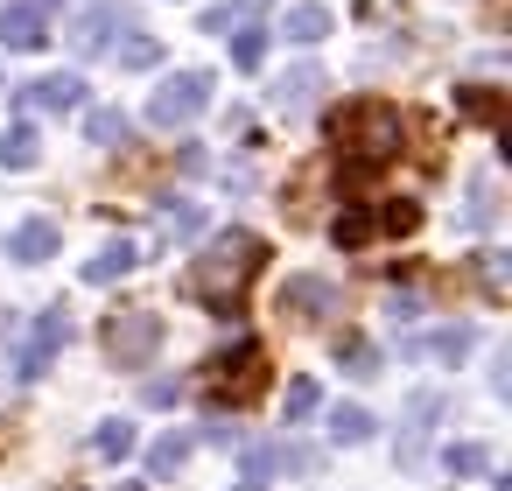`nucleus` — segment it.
Segmentation results:
<instances>
[{
    "instance_id": "nucleus-15",
    "label": "nucleus",
    "mask_w": 512,
    "mask_h": 491,
    "mask_svg": "<svg viewBox=\"0 0 512 491\" xmlns=\"http://www.w3.org/2000/svg\"><path fill=\"white\" fill-rule=\"evenodd\" d=\"M155 225H162V239H197L204 232V204L197 197H162L155 204Z\"/></svg>"
},
{
    "instance_id": "nucleus-11",
    "label": "nucleus",
    "mask_w": 512,
    "mask_h": 491,
    "mask_svg": "<svg viewBox=\"0 0 512 491\" xmlns=\"http://www.w3.org/2000/svg\"><path fill=\"white\" fill-rule=\"evenodd\" d=\"M470 351V323H449V330H421V337H400V358H442L456 365Z\"/></svg>"
},
{
    "instance_id": "nucleus-30",
    "label": "nucleus",
    "mask_w": 512,
    "mask_h": 491,
    "mask_svg": "<svg viewBox=\"0 0 512 491\" xmlns=\"http://www.w3.org/2000/svg\"><path fill=\"white\" fill-rule=\"evenodd\" d=\"M239 449H246V477H239V484H246V491H267V477H274V449H260V442H239Z\"/></svg>"
},
{
    "instance_id": "nucleus-29",
    "label": "nucleus",
    "mask_w": 512,
    "mask_h": 491,
    "mask_svg": "<svg viewBox=\"0 0 512 491\" xmlns=\"http://www.w3.org/2000/svg\"><path fill=\"white\" fill-rule=\"evenodd\" d=\"M274 470H295V477H316V470H323V456H316L309 442H281V449H274Z\"/></svg>"
},
{
    "instance_id": "nucleus-33",
    "label": "nucleus",
    "mask_w": 512,
    "mask_h": 491,
    "mask_svg": "<svg viewBox=\"0 0 512 491\" xmlns=\"http://www.w3.org/2000/svg\"><path fill=\"white\" fill-rule=\"evenodd\" d=\"M204 442H211V449H239V442H246V428H239V421H225V414H211V421H204Z\"/></svg>"
},
{
    "instance_id": "nucleus-6",
    "label": "nucleus",
    "mask_w": 512,
    "mask_h": 491,
    "mask_svg": "<svg viewBox=\"0 0 512 491\" xmlns=\"http://www.w3.org/2000/svg\"><path fill=\"white\" fill-rule=\"evenodd\" d=\"M15 99H22L29 113H78V106H85V78H78V71H50V78L22 85Z\"/></svg>"
},
{
    "instance_id": "nucleus-13",
    "label": "nucleus",
    "mask_w": 512,
    "mask_h": 491,
    "mask_svg": "<svg viewBox=\"0 0 512 491\" xmlns=\"http://www.w3.org/2000/svg\"><path fill=\"white\" fill-rule=\"evenodd\" d=\"M323 85H330V78H323L316 64H295L288 78H274V106H281V113H309Z\"/></svg>"
},
{
    "instance_id": "nucleus-7",
    "label": "nucleus",
    "mask_w": 512,
    "mask_h": 491,
    "mask_svg": "<svg viewBox=\"0 0 512 491\" xmlns=\"http://www.w3.org/2000/svg\"><path fill=\"white\" fill-rule=\"evenodd\" d=\"M57 246H64L57 218H22V225L8 232V260H15V267H50Z\"/></svg>"
},
{
    "instance_id": "nucleus-3",
    "label": "nucleus",
    "mask_w": 512,
    "mask_h": 491,
    "mask_svg": "<svg viewBox=\"0 0 512 491\" xmlns=\"http://www.w3.org/2000/svg\"><path fill=\"white\" fill-rule=\"evenodd\" d=\"M155 351H162V316H155V309H120V316H106V358H113L120 372H141Z\"/></svg>"
},
{
    "instance_id": "nucleus-21",
    "label": "nucleus",
    "mask_w": 512,
    "mask_h": 491,
    "mask_svg": "<svg viewBox=\"0 0 512 491\" xmlns=\"http://www.w3.org/2000/svg\"><path fill=\"white\" fill-rule=\"evenodd\" d=\"M113 57H120V71H155V64H162V36L127 29V43H113Z\"/></svg>"
},
{
    "instance_id": "nucleus-10",
    "label": "nucleus",
    "mask_w": 512,
    "mask_h": 491,
    "mask_svg": "<svg viewBox=\"0 0 512 491\" xmlns=\"http://www.w3.org/2000/svg\"><path fill=\"white\" fill-rule=\"evenodd\" d=\"M113 29H120V8H113V0H99V8H78V15H71V29H64V36H71V50H78V57H99Z\"/></svg>"
},
{
    "instance_id": "nucleus-26",
    "label": "nucleus",
    "mask_w": 512,
    "mask_h": 491,
    "mask_svg": "<svg viewBox=\"0 0 512 491\" xmlns=\"http://www.w3.org/2000/svg\"><path fill=\"white\" fill-rule=\"evenodd\" d=\"M316 407H323V386H316V379H288V393H281V421L295 428V421H309Z\"/></svg>"
},
{
    "instance_id": "nucleus-12",
    "label": "nucleus",
    "mask_w": 512,
    "mask_h": 491,
    "mask_svg": "<svg viewBox=\"0 0 512 491\" xmlns=\"http://www.w3.org/2000/svg\"><path fill=\"white\" fill-rule=\"evenodd\" d=\"M330 8H323V0H302V8H288V22H281V36L295 43V50H316V43H330Z\"/></svg>"
},
{
    "instance_id": "nucleus-25",
    "label": "nucleus",
    "mask_w": 512,
    "mask_h": 491,
    "mask_svg": "<svg viewBox=\"0 0 512 491\" xmlns=\"http://www.w3.org/2000/svg\"><path fill=\"white\" fill-rule=\"evenodd\" d=\"M190 449H197V442H190L183 428H169V435H162V442L148 449V470H155V477H176V470L190 463Z\"/></svg>"
},
{
    "instance_id": "nucleus-17",
    "label": "nucleus",
    "mask_w": 512,
    "mask_h": 491,
    "mask_svg": "<svg viewBox=\"0 0 512 491\" xmlns=\"http://www.w3.org/2000/svg\"><path fill=\"white\" fill-rule=\"evenodd\" d=\"M134 449H141V428H134L127 414H120V421H99V428H92V456H106V463H127Z\"/></svg>"
},
{
    "instance_id": "nucleus-14",
    "label": "nucleus",
    "mask_w": 512,
    "mask_h": 491,
    "mask_svg": "<svg viewBox=\"0 0 512 491\" xmlns=\"http://www.w3.org/2000/svg\"><path fill=\"white\" fill-rule=\"evenodd\" d=\"M134 267H141V246H134V239H106V246L85 260V281H92V288H106V281L134 274Z\"/></svg>"
},
{
    "instance_id": "nucleus-16",
    "label": "nucleus",
    "mask_w": 512,
    "mask_h": 491,
    "mask_svg": "<svg viewBox=\"0 0 512 491\" xmlns=\"http://www.w3.org/2000/svg\"><path fill=\"white\" fill-rule=\"evenodd\" d=\"M372 435H379V421H372L358 400H337V407H330V442L358 449V442H372Z\"/></svg>"
},
{
    "instance_id": "nucleus-9",
    "label": "nucleus",
    "mask_w": 512,
    "mask_h": 491,
    "mask_svg": "<svg viewBox=\"0 0 512 491\" xmlns=\"http://www.w3.org/2000/svg\"><path fill=\"white\" fill-rule=\"evenodd\" d=\"M337 309V288L323 281V274H295L288 288H281V316H295V323H323Z\"/></svg>"
},
{
    "instance_id": "nucleus-31",
    "label": "nucleus",
    "mask_w": 512,
    "mask_h": 491,
    "mask_svg": "<svg viewBox=\"0 0 512 491\" xmlns=\"http://www.w3.org/2000/svg\"><path fill=\"white\" fill-rule=\"evenodd\" d=\"M232 365H260V344H253V337H239V344H232V351H218V358H211L204 372H211V379H225Z\"/></svg>"
},
{
    "instance_id": "nucleus-5",
    "label": "nucleus",
    "mask_w": 512,
    "mask_h": 491,
    "mask_svg": "<svg viewBox=\"0 0 512 491\" xmlns=\"http://www.w3.org/2000/svg\"><path fill=\"white\" fill-rule=\"evenodd\" d=\"M0 43L8 50H43L50 43V8L43 0H8V8H0Z\"/></svg>"
},
{
    "instance_id": "nucleus-28",
    "label": "nucleus",
    "mask_w": 512,
    "mask_h": 491,
    "mask_svg": "<svg viewBox=\"0 0 512 491\" xmlns=\"http://www.w3.org/2000/svg\"><path fill=\"white\" fill-rule=\"evenodd\" d=\"M337 365H351V379H372L379 372V351L365 337H337Z\"/></svg>"
},
{
    "instance_id": "nucleus-22",
    "label": "nucleus",
    "mask_w": 512,
    "mask_h": 491,
    "mask_svg": "<svg viewBox=\"0 0 512 491\" xmlns=\"http://www.w3.org/2000/svg\"><path fill=\"white\" fill-rule=\"evenodd\" d=\"M456 113L477 120V127H498V120H505V106H498L491 85H456Z\"/></svg>"
},
{
    "instance_id": "nucleus-1",
    "label": "nucleus",
    "mask_w": 512,
    "mask_h": 491,
    "mask_svg": "<svg viewBox=\"0 0 512 491\" xmlns=\"http://www.w3.org/2000/svg\"><path fill=\"white\" fill-rule=\"evenodd\" d=\"M260 260H267V239L246 232V225H232V232H218V239L190 260V295L211 302L218 316H239V295H246V281L260 274Z\"/></svg>"
},
{
    "instance_id": "nucleus-32",
    "label": "nucleus",
    "mask_w": 512,
    "mask_h": 491,
    "mask_svg": "<svg viewBox=\"0 0 512 491\" xmlns=\"http://www.w3.org/2000/svg\"><path fill=\"white\" fill-rule=\"evenodd\" d=\"M505 253H477V281H484V295H505Z\"/></svg>"
},
{
    "instance_id": "nucleus-35",
    "label": "nucleus",
    "mask_w": 512,
    "mask_h": 491,
    "mask_svg": "<svg viewBox=\"0 0 512 491\" xmlns=\"http://www.w3.org/2000/svg\"><path fill=\"white\" fill-rule=\"evenodd\" d=\"M239 22V8H232V0H225V8H204V36H225Z\"/></svg>"
},
{
    "instance_id": "nucleus-4",
    "label": "nucleus",
    "mask_w": 512,
    "mask_h": 491,
    "mask_svg": "<svg viewBox=\"0 0 512 491\" xmlns=\"http://www.w3.org/2000/svg\"><path fill=\"white\" fill-rule=\"evenodd\" d=\"M204 106H211V71H169L148 99V120L155 127H190Z\"/></svg>"
},
{
    "instance_id": "nucleus-2",
    "label": "nucleus",
    "mask_w": 512,
    "mask_h": 491,
    "mask_svg": "<svg viewBox=\"0 0 512 491\" xmlns=\"http://www.w3.org/2000/svg\"><path fill=\"white\" fill-rule=\"evenodd\" d=\"M330 141H337V155H344V176L358 183V176H372V169H386V162L400 155L407 127H400V113H393L386 99H358V106H344V113L330 120Z\"/></svg>"
},
{
    "instance_id": "nucleus-18",
    "label": "nucleus",
    "mask_w": 512,
    "mask_h": 491,
    "mask_svg": "<svg viewBox=\"0 0 512 491\" xmlns=\"http://www.w3.org/2000/svg\"><path fill=\"white\" fill-rule=\"evenodd\" d=\"M43 162V134L29 120H15L8 134H0V169H36Z\"/></svg>"
},
{
    "instance_id": "nucleus-37",
    "label": "nucleus",
    "mask_w": 512,
    "mask_h": 491,
    "mask_svg": "<svg viewBox=\"0 0 512 491\" xmlns=\"http://www.w3.org/2000/svg\"><path fill=\"white\" fill-rule=\"evenodd\" d=\"M232 491H246V484H232Z\"/></svg>"
},
{
    "instance_id": "nucleus-27",
    "label": "nucleus",
    "mask_w": 512,
    "mask_h": 491,
    "mask_svg": "<svg viewBox=\"0 0 512 491\" xmlns=\"http://www.w3.org/2000/svg\"><path fill=\"white\" fill-rule=\"evenodd\" d=\"M442 463H449V477H484V470H491V449H484V442H449Z\"/></svg>"
},
{
    "instance_id": "nucleus-19",
    "label": "nucleus",
    "mask_w": 512,
    "mask_h": 491,
    "mask_svg": "<svg viewBox=\"0 0 512 491\" xmlns=\"http://www.w3.org/2000/svg\"><path fill=\"white\" fill-rule=\"evenodd\" d=\"M85 134H92V148H127L134 120H127L120 106H92V113H85Z\"/></svg>"
},
{
    "instance_id": "nucleus-23",
    "label": "nucleus",
    "mask_w": 512,
    "mask_h": 491,
    "mask_svg": "<svg viewBox=\"0 0 512 491\" xmlns=\"http://www.w3.org/2000/svg\"><path fill=\"white\" fill-rule=\"evenodd\" d=\"M225 43H232V64H239V71H260V57H267V29H260V22H232Z\"/></svg>"
},
{
    "instance_id": "nucleus-20",
    "label": "nucleus",
    "mask_w": 512,
    "mask_h": 491,
    "mask_svg": "<svg viewBox=\"0 0 512 491\" xmlns=\"http://www.w3.org/2000/svg\"><path fill=\"white\" fill-rule=\"evenodd\" d=\"M372 232H379V211H372V204H351V211H344V218L330 225V239H337V253H358V246H365Z\"/></svg>"
},
{
    "instance_id": "nucleus-36",
    "label": "nucleus",
    "mask_w": 512,
    "mask_h": 491,
    "mask_svg": "<svg viewBox=\"0 0 512 491\" xmlns=\"http://www.w3.org/2000/svg\"><path fill=\"white\" fill-rule=\"evenodd\" d=\"M232 8H239V15H253V8H267V0H232Z\"/></svg>"
},
{
    "instance_id": "nucleus-34",
    "label": "nucleus",
    "mask_w": 512,
    "mask_h": 491,
    "mask_svg": "<svg viewBox=\"0 0 512 491\" xmlns=\"http://www.w3.org/2000/svg\"><path fill=\"white\" fill-rule=\"evenodd\" d=\"M141 400H148V407H176V400H183V379H148Z\"/></svg>"
},
{
    "instance_id": "nucleus-8",
    "label": "nucleus",
    "mask_w": 512,
    "mask_h": 491,
    "mask_svg": "<svg viewBox=\"0 0 512 491\" xmlns=\"http://www.w3.org/2000/svg\"><path fill=\"white\" fill-rule=\"evenodd\" d=\"M442 414H449V400H442V393H435V386H428V393H414V400H407V421H400V463H407V470H414V463H421V449H428V428H435V421H442Z\"/></svg>"
},
{
    "instance_id": "nucleus-24",
    "label": "nucleus",
    "mask_w": 512,
    "mask_h": 491,
    "mask_svg": "<svg viewBox=\"0 0 512 491\" xmlns=\"http://www.w3.org/2000/svg\"><path fill=\"white\" fill-rule=\"evenodd\" d=\"M463 225H470V232H491V225H498V183H491V176H477V183H470Z\"/></svg>"
}]
</instances>
